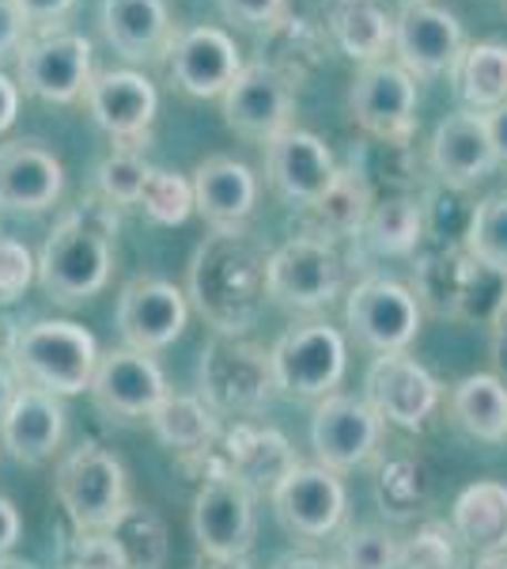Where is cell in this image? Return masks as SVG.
Listing matches in <instances>:
<instances>
[{
    "label": "cell",
    "mask_w": 507,
    "mask_h": 569,
    "mask_svg": "<svg viewBox=\"0 0 507 569\" xmlns=\"http://www.w3.org/2000/svg\"><path fill=\"white\" fill-rule=\"evenodd\" d=\"M270 254L246 232H212L190 262V297L216 335H246L265 297Z\"/></svg>",
    "instance_id": "obj_1"
},
{
    "label": "cell",
    "mask_w": 507,
    "mask_h": 569,
    "mask_svg": "<svg viewBox=\"0 0 507 569\" xmlns=\"http://www.w3.org/2000/svg\"><path fill=\"white\" fill-rule=\"evenodd\" d=\"M118 213L107 198H91L64 213L39 251V281L58 305H84L107 289L114 266Z\"/></svg>",
    "instance_id": "obj_2"
},
{
    "label": "cell",
    "mask_w": 507,
    "mask_h": 569,
    "mask_svg": "<svg viewBox=\"0 0 507 569\" xmlns=\"http://www.w3.org/2000/svg\"><path fill=\"white\" fill-rule=\"evenodd\" d=\"M12 369L27 388H42L50 395L91 391V376L99 365V346L72 319H39L12 335Z\"/></svg>",
    "instance_id": "obj_3"
},
{
    "label": "cell",
    "mask_w": 507,
    "mask_h": 569,
    "mask_svg": "<svg viewBox=\"0 0 507 569\" xmlns=\"http://www.w3.org/2000/svg\"><path fill=\"white\" fill-rule=\"evenodd\" d=\"M417 300L458 323H496L507 308V273L458 243L420 262Z\"/></svg>",
    "instance_id": "obj_4"
},
{
    "label": "cell",
    "mask_w": 507,
    "mask_h": 569,
    "mask_svg": "<svg viewBox=\"0 0 507 569\" xmlns=\"http://www.w3.org/2000/svg\"><path fill=\"white\" fill-rule=\"evenodd\" d=\"M201 395L216 415H254L276 395L273 357L243 335H212L201 350Z\"/></svg>",
    "instance_id": "obj_5"
},
{
    "label": "cell",
    "mask_w": 507,
    "mask_h": 569,
    "mask_svg": "<svg viewBox=\"0 0 507 569\" xmlns=\"http://www.w3.org/2000/svg\"><path fill=\"white\" fill-rule=\"evenodd\" d=\"M53 490L77 531H107L129 505L125 467L114 452L99 445L72 448L58 463Z\"/></svg>",
    "instance_id": "obj_6"
},
{
    "label": "cell",
    "mask_w": 507,
    "mask_h": 569,
    "mask_svg": "<svg viewBox=\"0 0 507 569\" xmlns=\"http://www.w3.org/2000/svg\"><path fill=\"white\" fill-rule=\"evenodd\" d=\"M186 467H197L205 475V482L239 479L243 486H251V490H276V486L296 471L300 460L281 429L257 426V421H239L209 452L186 460Z\"/></svg>",
    "instance_id": "obj_7"
},
{
    "label": "cell",
    "mask_w": 507,
    "mask_h": 569,
    "mask_svg": "<svg viewBox=\"0 0 507 569\" xmlns=\"http://www.w3.org/2000/svg\"><path fill=\"white\" fill-rule=\"evenodd\" d=\"M91 39L64 27H42L16 58V84L42 103H77L95 77Z\"/></svg>",
    "instance_id": "obj_8"
},
{
    "label": "cell",
    "mask_w": 507,
    "mask_h": 569,
    "mask_svg": "<svg viewBox=\"0 0 507 569\" xmlns=\"http://www.w3.org/2000/svg\"><path fill=\"white\" fill-rule=\"evenodd\" d=\"M265 289L276 305L292 311H318L334 305L341 292V254L334 240L322 232H303L281 243L265 266Z\"/></svg>",
    "instance_id": "obj_9"
},
{
    "label": "cell",
    "mask_w": 507,
    "mask_h": 569,
    "mask_svg": "<svg viewBox=\"0 0 507 569\" xmlns=\"http://www.w3.org/2000/svg\"><path fill=\"white\" fill-rule=\"evenodd\" d=\"M270 357L276 391L292 395V399H326V395H334L348 365L341 330L322 323V319L284 330Z\"/></svg>",
    "instance_id": "obj_10"
},
{
    "label": "cell",
    "mask_w": 507,
    "mask_h": 569,
    "mask_svg": "<svg viewBox=\"0 0 507 569\" xmlns=\"http://www.w3.org/2000/svg\"><path fill=\"white\" fill-rule=\"evenodd\" d=\"M348 110L379 144H409L417 130V77L386 58L359 66L348 88Z\"/></svg>",
    "instance_id": "obj_11"
},
{
    "label": "cell",
    "mask_w": 507,
    "mask_h": 569,
    "mask_svg": "<svg viewBox=\"0 0 507 569\" xmlns=\"http://www.w3.org/2000/svg\"><path fill=\"white\" fill-rule=\"evenodd\" d=\"M466 50L463 23L450 8L436 0H405L394 16V53L398 66L409 69L417 80L455 72Z\"/></svg>",
    "instance_id": "obj_12"
},
{
    "label": "cell",
    "mask_w": 507,
    "mask_h": 569,
    "mask_svg": "<svg viewBox=\"0 0 507 569\" xmlns=\"http://www.w3.org/2000/svg\"><path fill=\"white\" fill-rule=\"evenodd\" d=\"M345 323L375 353H405L420 335V300L391 278H364L348 292Z\"/></svg>",
    "instance_id": "obj_13"
},
{
    "label": "cell",
    "mask_w": 507,
    "mask_h": 569,
    "mask_svg": "<svg viewBox=\"0 0 507 569\" xmlns=\"http://www.w3.org/2000/svg\"><path fill=\"white\" fill-rule=\"evenodd\" d=\"M224 122L239 137L270 144L273 137L292 130L296 114V84L284 72H276L265 61H251L235 77V84L224 91Z\"/></svg>",
    "instance_id": "obj_14"
},
{
    "label": "cell",
    "mask_w": 507,
    "mask_h": 569,
    "mask_svg": "<svg viewBox=\"0 0 507 569\" xmlns=\"http://www.w3.org/2000/svg\"><path fill=\"white\" fill-rule=\"evenodd\" d=\"M88 110L95 126L118 141V149H144L155 126L160 96L144 72L133 69H107L95 72L88 84Z\"/></svg>",
    "instance_id": "obj_15"
},
{
    "label": "cell",
    "mask_w": 507,
    "mask_h": 569,
    "mask_svg": "<svg viewBox=\"0 0 507 569\" xmlns=\"http://www.w3.org/2000/svg\"><path fill=\"white\" fill-rule=\"evenodd\" d=\"M383 418L356 395H326L311 415V448L329 471H353L379 448Z\"/></svg>",
    "instance_id": "obj_16"
},
{
    "label": "cell",
    "mask_w": 507,
    "mask_h": 569,
    "mask_svg": "<svg viewBox=\"0 0 507 569\" xmlns=\"http://www.w3.org/2000/svg\"><path fill=\"white\" fill-rule=\"evenodd\" d=\"M190 305L186 292L163 278H133L118 297V330L129 350L160 353L186 330Z\"/></svg>",
    "instance_id": "obj_17"
},
{
    "label": "cell",
    "mask_w": 507,
    "mask_h": 569,
    "mask_svg": "<svg viewBox=\"0 0 507 569\" xmlns=\"http://www.w3.org/2000/svg\"><path fill=\"white\" fill-rule=\"evenodd\" d=\"M367 407L398 429H420L439 407L436 376L409 353H379L367 369Z\"/></svg>",
    "instance_id": "obj_18"
},
{
    "label": "cell",
    "mask_w": 507,
    "mask_h": 569,
    "mask_svg": "<svg viewBox=\"0 0 507 569\" xmlns=\"http://www.w3.org/2000/svg\"><path fill=\"white\" fill-rule=\"evenodd\" d=\"M190 520L201 555L246 558L254 543V490L239 479L201 482Z\"/></svg>",
    "instance_id": "obj_19"
},
{
    "label": "cell",
    "mask_w": 507,
    "mask_h": 569,
    "mask_svg": "<svg viewBox=\"0 0 507 569\" xmlns=\"http://www.w3.org/2000/svg\"><path fill=\"white\" fill-rule=\"evenodd\" d=\"M171 84L186 91L193 99H212L224 96L235 84V77L243 72V53L232 34L224 27L197 23L179 31V39L171 46Z\"/></svg>",
    "instance_id": "obj_20"
},
{
    "label": "cell",
    "mask_w": 507,
    "mask_h": 569,
    "mask_svg": "<svg viewBox=\"0 0 507 569\" xmlns=\"http://www.w3.org/2000/svg\"><path fill=\"white\" fill-rule=\"evenodd\" d=\"M337 176V160L329 144L311 130H284L265 144V179L292 206L311 209L326 194Z\"/></svg>",
    "instance_id": "obj_21"
},
{
    "label": "cell",
    "mask_w": 507,
    "mask_h": 569,
    "mask_svg": "<svg viewBox=\"0 0 507 569\" xmlns=\"http://www.w3.org/2000/svg\"><path fill=\"white\" fill-rule=\"evenodd\" d=\"M91 395L95 407L107 418H152V410L168 399V380H163L160 365L152 353L141 350H110L99 353L95 376H91Z\"/></svg>",
    "instance_id": "obj_22"
},
{
    "label": "cell",
    "mask_w": 507,
    "mask_h": 569,
    "mask_svg": "<svg viewBox=\"0 0 507 569\" xmlns=\"http://www.w3.org/2000/svg\"><path fill=\"white\" fill-rule=\"evenodd\" d=\"M276 517L288 531L303 539H326L334 536L341 517H345V486L337 471L329 467H296L281 486L273 490Z\"/></svg>",
    "instance_id": "obj_23"
},
{
    "label": "cell",
    "mask_w": 507,
    "mask_h": 569,
    "mask_svg": "<svg viewBox=\"0 0 507 569\" xmlns=\"http://www.w3.org/2000/svg\"><path fill=\"white\" fill-rule=\"evenodd\" d=\"M428 163L447 190H466L474 182H481L500 163V156L493 149V137L485 130V118L477 110L447 114L436 126V133H432Z\"/></svg>",
    "instance_id": "obj_24"
},
{
    "label": "cell",
    "mask_w": 507,
    "mask_h": 569,
    "mask_svg": "<svg viewBox=\"0 0 507 569\" xmlns=\"http://www.w3.org/2000/svg\"><path fill=\"white\" fill-rule=\"evenodd\" d=\"M193 206L212 232H243L257 206V176L235 156H209L193 168Z\"/></svg>",
    "instance_id": "obj_25"
},
{
    "label": "cell",
    "mask_w": 507,
    "mask_h": 569,
    "mask_svg": "<svg viewBox=\"0 0 507 569\" xmlns=\"http://www.w3.org/2000/svg\"><path fill=\"white\" fill-rule=\"evenodd\" d=\"M64 190V163L42 141L0 144V209L42 213Z\"/></svg>",
    "instance_id": "obj_26"
},
{
    "label": "cell",
    "mask_w": 507,
    "mask_h": 569,
    "mask_svg": "<svg viewBox=\"0 0 507 569\" xmlns=\"http://www.w3.org/2000/svg\"><path fill=\"white\" fill-rule=\"evenodd\" d=\"M99 23L107 42L125 61H144V66L171 58V46L179 39L168 0H103Z\"/></svg>",
    "instance_id": "obj_27"
},
{
    "label": "cell",
    "mask_w": 507,
    "mask_h": 569,
    "mask_svg": "<svg viewBox=\"0 0 507 569\" xmlns=\"http://www.w3.org/2000/svg\"><path fill=\"white\" fill-rule=\"evenodd\" d=\"M64 437V407L61 395L42 388H20L0 415V440L16 463L39 467L61 448Z\"/></svg>",
    "instance_id": "obj_28"
},
{
    "label": "cell",
    "mask_w": 507,
    "mask_h": 569,
    "mask_svg": "<svg viewBox=\"0 0 507 569\" xmlns=\"http://www.w3.org/2000/svg\"><path fill=\"white\" fill-rule=\"evenodd\" d=\"M450 528L477 558L507 555V486L493 479L466 486L450 509Z\"/></svg>",
    "instance_id": "obj_29"
},
{
    "label": "cell",
    "mask_w": 507,
    "mask_h": 569,
    "mask_svg": "<svg viewBox=\"0 0 507 569\" xmlns=\"http://www.w3.org/2000/svg\"><path fill=\"white\" fill-rule=\"evenodd\" d=\"M329 34L345 58L372 66L383 61L386 50H394V20L386 16L379 0H337L329 12Z\"/></svg>",
    "instance_id": "obj_30"
},
{
    "label": "cell",
    "mask_w": 507,
    "mask_h": 569,
    "mask_svg": "<svg viewBox=\"0 0 507 569\" xmlns=\"http://www.w3.org/2000/svg\"><path fill=\"white\" fill-rule=\"evenodd\" d=\"M149 421H152L155 437H160V445L179 452L182 463L209 452L220 440L216 410H212L205 399H197V395H168V399L152 410Z\"/></svg>",
    "instance_id": "obj_31"
},
{
    "label": "cell",
    "mask_w": 507,
    "mask_h": 569,
    "mask_svg": "<svg viewBox=\"0 0 507 569\" xmlns=\"http://www.w3.org/2000/svg\"><path fill=\"white\" fill-rule=\"evenodd\" d=\"M450 410H455L458 426L469 437L500 445L507 440V380L493 372H474L450 395Z\"/></svg>",
    "instance_id": "obj_32"
},
{
    "label": "cell",
    "mask_w": 507,
    "mask_h": 569,
    "mask_svg": "<svg viewBox=\"0 0 507 569\" xmlns=\"http://www.w3.org/2000/svg\"><path fill=\"white\" fill-rule=\"evenodd\" d=\"M455 91L477 114L507 103V42L485 39L466 46L455 66Z\"/></svg>",
    "instance_id": "obj_33"
},
{
    "label": "cell",
    "mask_w": 507,
    "mask_h": 569,
    "mask_svg": "<svg viewBox=\"0 0 507 569\" xmlns=\"http://www.w3.org/2000/svg\"><path fill=\"white\" fill-rule=\"evenodd\" d=\"M375 209V194H372V182L359 168H337L334 182L329 190L322 194L311 213L318 217L315 232L329 236V240H341V236H359Z\"/></svg>",
    "instance_id": "obj_34"
},
{
    "label": "cell",
    "mask_w": 507,
    "mask_h": 569,
    "mask_svg": "<svg viewBox=\"0 0 507 569\" xmlns=\"http://www.w3.org/2000/svg\"><path fill=\"white\" fill-rule=\"evenodd\" d=\"M424 224H428V220H424L420 201L394 194V198L375 201L372 217H367V224H364V236L379 254H413L424 236Z\"/></svg>",
    "instance_id": "obj_35"
},
{
    "label": "cell",
    "mask_w": 507,
    "mask_h": 569,
    "mask_svg": "<svg viewBox=\"0 0 507 569\" xmlns=\"http://www.w3.org/2000/svg\"><path fill=\"white\" fill-rule=\"evenodd\" d=\"M107 536L122 547L129 569H163L168 562V528L144 505H125L122 517L107 528Z\"/></svg>",
    "instance_id": "obj_36"
},
{
    "label": "cell",
    "mask_w": 507,
    "mask_h": 569,
    "mask_svg": "<svg viewBox=\"0 0 507 569\" xmlns=\"http://www.w3.org/2000/svg\"><path fill=\"white\" fill-rule=\"evenodd\" d=\"M136 206L149 213L155 224H186V217L193 213V182L179 171H163V168H152L149 179H144V190H141V201Z\"/></svg>",
    "instance_id": "obj_37"
},
{
    "label": "cell",
    "mask_w": 507,
    "mask_h": 569,
    "mask_svg": "<svg viewBox=\"0 0 507 569\" xmlns=\"http://www.w3.org/2000/svg\"><path fill=\"white\" fill-rule=\"evenodd\" d=\"M463 247L507 273V194H493L481 206H474Z\"/></svg>",
    "instance_id": "obj_38"
},
{
    "label": "cell",
    "mask_w": 507,
    "mask_h": 569,
    "mask_svg": "<svg viewBox=\"0 0 507 569\" xmlns=\"http://www.w3.org/2000/svg\"><path fill=\"white\" fill-rule=\"evenodd\" d=\"M432 493V479L428 471L409 460V456H398V460H386L379 471V501L386 512L394 517H405V512H417Z\"/></svg>",
    "instance_id": "obj_39"
},
{
    "label": "cell",
    "mask_w": 507,
    "mask_h": 569,
    "mask_svg": "<svg viewBox=\"0 0 507 569\" xmlns=\"http://www.w3.org/2000/svg\"><path fill=\"white\" fill-rule=\"evenodd\" d=\"M149 163H144L141 152L133 149H118L110 152L95 171L99 194H103L110 206H136L144 190V179H149Z\"/></svg>",
    "instance_id": "obj_40"
},
{
    "label": "cell",
    "mask_w": 507,
    "mask_h": 569,
    "mask_svg": "<svg viewBox=\"0 0 507 569\" xmlns=\"http://www.w3.org/2000/svg\"><path fill=\"white\" fill-rule=\"evenodd\" d=\"M455 562H458L455 528L439 525V520L420 525L417 536L402 547V558H398L402 569H455Z\"/></svg>",
    "instance_id": "obj_41"
},
{
    "label": "cell",
    "mask_w": 507,
    "mask_h": 569,
    "mask_svg": "<svg viewBox=\"0 0 507 569\" xmlns=\"http://www.w3.org/2000/svg\"><path fill=\"white\" fill-rule=\"evenodd\" d=\"M402 547L394 543L386 531L375 528H359L348 531L345 547H341V566L348 569H398Z\"/></svg>",
    "instance_id": "obj_42"
},
{
    "label": "cell",
    "mask_w": 507,
    "mask_h": 569,
    "mask_svg": "<svg viewBox=\"0 0 507 569\" xmlns=\"http://www.w3.org/2000/svg\"><path fill=\"white\" fill-rule=\"evenodd\" d=\"M34 278H39V259L27 251V243L0 236V305L20 300Z\"/></svg>",
    "instance_id": "obj_43"
},
{
    "label": "cell",
    "mask_w": 507,
    "mask_h": 569,
    "mask_svg": "<svg viewBox=\"0 0 507 569\" xmlns=\"http://www.w3.org/2000/svg\"><path fill=\"white\" fill-rule=\"evenodd\" d=\"M64 569H129L122 547L107 531H80L69 547V566Z\"/></svg>",
    "instance_id": "obj_44"
},
{
    "label": "cell",
    "mask_w": 507,
    "mask_h": 569,
    "mask_svg": "<svg viewBox=\"0 0 507 569\" xmlns=\"http://www.w3.org/2000/svg\"><path fill=\"white\" fill-rule=\"evenodd\" d=\"M220 12L239 27L270 31L276 20H284V0H220Z\"/></svg>",
    "instance_id": "obj_45"
},
{
    "label": "cell",
    "mask_w": 507,
    "mask_h": 569,
    "mask_svg": "<svg viewBox=\"0 0 507 569\" xmlns=\"http://www.w3.org/2000/svg\"><path fill=\"white\" fill-rule=\"evenodd\" d=\"M31 39V20L16 0H0V66L20 58V50Z\"/></svg>",
    "instance_id": "obj_46"
},
{
    "label": "cell",
    "mask_w": 507,
    "mask_h": 569,
    "mask_svg": "<svg viewBox=\"0 0 507 569\" xmlns=\"http://www.w3.org/2000/svg\"><path fill=\"white\" fill-rule=\"evenodd\" d=\"M16 4L23 8V16L31 20V27H53L72 4H77V0H16Z\"/></svg>",
    "instance_id": "obj_47"
},
{
    "label": "cell",
    "mask_w": 507,
    "mask_h": 569,
    "mask_svg": "<svg viewBox=\"0 0 507 569\" xmlns=\"http://www.w3.org/2000/svg\"><path fill=\"white\" fill-rule=\"evenodd\" d=\"M20 531H23L20 509H16V505L8 501V498H0V558H4L16 543H20Z\"/></svg>",
    "instance_id": "obj_48"
},
{
    "label": "cell",
    "mask_w": 507,
    "mask_h": 569,
    "mask_svg": "<svg viewBox=\"0 0 507 569\" xmlns=\"http://www.w3.org/2000/svg\"><path fill=\"white\" fill-rule=\"evenodd\" d=\"M20 114V84L8 72H0V133H8Z\"/></svg>",
    "instance_id": "obj_49"
},
{
    "label": "cell",
    "mask_w": 507,
    "mask_h": 569,
    "mask_svg": "<svg viewBox=\"0 0 507 569\" xmlns=\"http://www.w3.org/2000/svg\"><path fill=\"white\" fill-rule=\"evenodd\" d=\"M485 130L488 137H493V149L496 156H500V163H507V103L500 107H493V110H485Z\"/></svg>",
    "instance_id": "obj_50"
},
{
    "label": "cell",
    "mask_w": 507,
    "mask_h": 569,
    "mask_svg": "<svg viewBox=\"0 0 507 569\" xmlns=\"http://www.w3.org/2000/svg\"><path fill=\"white\" fill-rule=\"evenodd\" d=\"M496 335H493V353H496V361H500V369L507 372V308L500 311V319H496Z\"/></svg>",
    "instance_id": "obj_51"
},
{
    "label": "cell",
    "mask_w": 507,
    "mask_h": 569,
    "mask_svg": "<svg viewBox=\"0 0 507 569\" xmlns=\"http://www.w3.org/2000/svg\"><path fill=\"white\" fill-rule=\"evenodd\" d=\"M20 391L16 388V376H12V369H8L4 361H0V415L8 410V402H12V395Z\"/></svg>",
    "instance_id": "obj_52"
},
{
    "label": "cell",
    "mask_w": 507,
    "mask_h": 569,
    "mask_svg": "<svg viewBox=\"0 0 507 569\" xmlns=\"http://www.w3.org/2000/svg\"><path fill=\"white\" fill-rule=\"evenodd\" d=\"M273 569H329V566H322L318 558H307V555H288V558H281Z\"/></svg>",
    "instance_id": "obj_53"
},
{
    "label": "cell",
    "mask_w": 507,
    "mask_h": 569,
    "mask_svg": "<svg viewBox=\"0 0 507 569\" xmlns=\"http://www.w3.org/2000/svg\"><path fill=\"white\" fill-rule=\"evenodd\" d=\"M474 569H507V555H481Z\"/></svg>",
    "instance_id": "obj_54"
},
{
    "label": "cell",
    "mask_w": 507,
    "mask_h": 569,
    "mask_svg": "<svg viewBox=\"0 0 507 569\" xmlns=\"http://www.w3.org/2000/svg\"><path fill=\"white\" fill-rule=\"evenodd\" d=\"M12 335H16V330H8V323H0V353L12 350Z\"/></svg>",
    "instance_id": "obj_55"
},
{
    "label": "cell",
    "mask_w": 507,
    "mask_h": 569,
    "mask_svg": "<svg viewBox=\"0 0 507 569\" xmlns=\"http://www.w3.org/2000/svg\"><path fill=\"white\" fill-rule=\"evenodd\" d=\"M0 569H34L31 562H20V558H0Z\"/></svg>",
    "instance_id": "obj_56"
},
{
    "label": "cell",
    "mask_w": 507,
    "mask_h": 569,
    "mask_svg": "<svg viewBox=\"0 0 507 569\" xmlns=\"http://www.w3.org/2000/svg\"><path fill=\"white\" fill-rule=\"evenodd\" d=\"M329 569H348V566H329Z\"/></svg>",
    "instance_id": "obj_57"
},
{
    "label": "cell",
    "mask_w": 507,
    "mask_h": 569,
    "mask_svg": "<svg viewBox=\"0 0 507 569\" xmlns=\"http://www.w3.org/2000/svg\"><path fill=\"white\" fill-rule=\"evenodd\" d=\"M504 8H507V0H504Z\"/></svg>",
    "instance_id": "obj_58"
}]
</instances>
